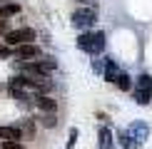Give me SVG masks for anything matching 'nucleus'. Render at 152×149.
<instances>
[{"instance_id": "6", "label": "nucleus", "mask_w": 152, "mask_h": 149, "mask_svg": "<svg viewBox=\"0 0 152 149\" xmlns=\"http://www.w3.org/2000/svg\"><path fill=\"white\" fill-rule=\"evenodd\" d=\"M33 104L42 112H58V102H55L50 95H35L33 97Z\"/></svg>"}, {"instance_id": "15", "label": "nucleus", "mask_w": 152, "mask_h": 149, "mask_svg": "<svg viewBox=\"0 0 152 149\" xmlns=\"http://www.w3.org/2000/svg\"><path fill=\"white\" fill-rule=\"evenodd\" d=\"M18 12H20V5H18V3L0 5V20H3V17H10V15H18Z\"/></svg>"}, {"instance_id": "17", "label": "nucleus", "mask_w": 152, "mask_h": 149, "mask_svg": "<svg viewBox=\"0 0 152 149\" xmlns=\"http://www.w3.org/2000/svg\"><path fill=\"white\" fill-rule=\"evenodd\" d=\"M77 137H80V129L77 127H70V132H67V147L65 149H72L75 144H77Z\"/></svg>"}, {"instance_id": "10", "label": "nucleus", "mask_w": 152, "mask_h": 149, "mask_svg": "<svg viewBox=\"0 0 152 149\" xmlns=\"http://www.w3.org/2000/svg\"><path fill=\"white\" fill-rule=\"evenodd\" d=\"M15 127H18V129L23 132V139H33V137H35V122L30 119V117H25V119H20V122L15 124Z\"/></svg>"}, {"instance_id": "4", "label": "nucleus", "mask_w": 152, "mask_h": 149, "mask_svg": "<svg viewBox=\"0 0 152 149\" xmlns=\"http://www.w3.org/2000/svg\"><path fill=\"white\" fill-rule=\"evenodd\" d=\"M42 55V50L35 45V42H25V45H18V47H12V57H18V60H23V62H28V60H37Z\"/></svg>"}, {"instance_id": "14", "label": "nucleus", "mask_w": 152, "mask_h": 149, "mask_svg": "<svg viewBox=\"0 0 152 149\" xmlns=\"http://www.w3.org/2000/svg\"><path fill=\"white\" fill-rule=\"evenodd\" d=\"M135 90H147L152 92V74H140L135 80Z\"/></svg>"}, {"instance_id": "16", "label": "nucleus", "mask_w": 152, "mask_h": 149, "mask_svg": "<svg viewBox=\"0 0 152 149\" xmlns=\"http://www.w3.org/2000/svg\"><path fill=\"white\" fill-rule=\"evenodd\" d=\"M150 99H152V92H147V90H135V102L137 104H150Z\"/></svg>"}, {"instance_id": "3", "label": "nucleus", "mask_w": 152, "mask_h": 149, "mask_svg": "<svg viewBox=\"0 0 152 149\" xmlns=\"http://www.w3.org/2000/svg\"><path fill=\"white\" fill-rule=\"evenodd\" d=\"M37 40V33L33 27H15V30H8L3 35V42L8 47H18V45H25V42H35Z\"/></svg>"}, {"instance_id": "7", "label": "nucleus", "mask_w": 152, "mask_h": 149, "mask_svg": "<svg viewBox=\"0 0 152 149\" xmlns=\"http://www.w3.org/2000/svg\"><path fill=\"white\" fill-rule=\"evenodd\" d=\"M130 137L132 139H137V144H142L145 139H147V134H150V127L147 124H142V122H135V124H130Z\"/></svg>"}, {"instance_id": "8", "label": "nucleus", "mask_w": 152, "mask_h": 149, "mask_svg": "<svg viewBox=\"0 0 152 149\" xmlns=\"http://www.w3.org/2000/svg\"><path fill=\"white\" fill-rule=\"evenodd\" d=\"M112 144H115V139H112L110 127H100V132H97V149H112Z\"/></svg>"}, {"instance_id": "11", "label": "nucleus", "mask_w": 152, "mask_h": 149, "mask_svg": "<svg viewBox=\"0 0 152 149\" xmlns=\"http://www.w3.org/2000/svg\"><path fill=\"white\" fill-rule=\"evenodd\" d=\"M115 85H117V90H122V92H130L132 90V77L127 72H117V77H115Z\"/></svg>"}, {"instance_id": "20", "label": "nucleus", "mask_w": 152, "mask_h": 149, "mask_svg": "<svg viewBox=\"0 0 152 149\" xmlns=\"http://www.w3.org/2000/svg\"><path fill=\"white\" fill-rule=\"evenodd\" d=\"M12 57V47H8L3 42V45H0V60H10Z\"/></svg>"}, {"instance_id": "18", "label": "nucleus", "mask_w": 152, "mask_h": 149, "mask_svg": "<svg viewBox=\"0 0 152 149\" xmlns=\"http://www.w3.org/2000/svg\"><path fill=\"white\" fill-rule=\"evenodd\" d=\"M102 67H105V57H97V55H95V60H92V72L102 74Z\"/></svg>"}, {"instance_id": "19", "label": "nucleus", "mask_w": 152, "mask_h": 149, "mask_svg": "<svg viewBox=\"0 0 152 149\" xmlns=\"http://www.w3.org/2000/svg\"><path fill=\"white\" fill-rule=\"evenodd\" d=\"M0 149H25L23 142H0Z\"/></svg>"}, {"instance_id": "2", "label": "nucleus", "mask_w": 152, "mask_h": 149, "mask_svg": "<svg viewBox=\"0 0 152 149\" xmlns=\"http://www.w3.org/2000/svg\"><path fill=\"white\" fill-rule=\"evenodd\" d=\"M70 22H72L75 30H82V33H85V30H92L95 22H97V10L87 8V5H85V8H77V10L72 12Z\"/></svg>"}, {"instance_id": "13", "label": "nucleus", "mask_w": 152, "mask_h": 149, "mask_svg": "<svg viewBox=\"0 0 152 149\" xmlns=\"http://www.w3.org/2000/svg\"><path fill=\"white\" fill-rule=\"evenodd\" d=\"M42 124V127H48V129H53V127H58V117H55V112H42L40 114V119H37Z\"/></svg>"}, {"instance_id": "1", "label": "nucleus", "mask_w": 152, "mask_h": 149, "mask_svg": "<svg viewBox=\"0 0 152 149\" xmlns=\"http://www.w3.org/2000/svg\"><path fill=\"white\" fill-rule=\"evenodd\" d=\"M105 45H107V40H105L102 30H85V33H80V37H77V47L82 52L92 55V57L102 52Z\"/></svg>"}, {"instance_id": "22", "label": "nucleus", "mask_w": 152, "mask_h": 149, "mask_svg": "<svg viewBox=\"0 0 152 149\" xmlns=\"http://www.w3.org/2000/svg\"><path fill=\"white\" fill-rule=\"evenodd\" d=\"M77 3H82V5H87V3H95V0H77Z\"/></svg>"}, {"instance_id": "5", "label": "nucleus", "mask_w": 152, "mask_h": 149, "mask_svg": "<svg viewBox=\"0 0 152 149\" xmlns=\"http://www.w3.org/2000/svg\"><path fill=\"white\" fill-rule=\"evenodd\" d=\"M0 142H23V132L15 124H0Z\"/></svg>"}, {"instance_id": "9", "label": "nucleus", "mask_w": 152, "mask_h": 149, "mask_svg": "<svg viewBox=\"0 0 152 149\" xmlns=\"http://www.w3.org/2000/svg\"><path fill=\"white\" fill-rule=\"evenodd\" d=\"M117 62L112 60V57H105V67H102V77H105V82H115V77H117Z\"/></svg>"}, {"instance_id": "12", "label": "nucleus", "mask_w": 152, "mask_h": 149, "mask_svg": "<svg viewBox=\"0 0 152 149\" xmlns=\"http://www.w3.org/2000/svg\"><path fill=\"white\" fill-rule=\"evenodd\" d=\"M117 144L122 147V149H140V144L130 137V132H120L117 134Z\"/></svg>"}, {"instance_id": "21", "label": "nucleus", "mask_w": 152, "mask_h": 149, "mask_svg": "<svg viewBox=\"0 0 152 149\" xmlns=\"http://www.w3.org/2000/svg\"><path fill=\"white\" fill-rule=\"evenodd\" d=\"M8 17H3V20H0V35H5V33H8Z\"/></svg>"}]
</instances>
